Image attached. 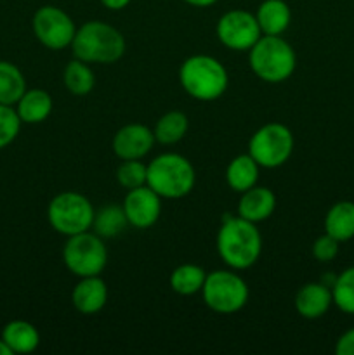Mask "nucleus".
Wrapping results in <instances>:
<instances>
[{"label": "nucleus", "instance_id": "obj_28", "mask_svg": "<svg viewBox=\"0 0 354 355\" xmlns=\"http://www.w3.org/2000/svg\"><path fill=\"white\" fill-rule=\"evenodd\" d=\"M146 179H148V165H144L141 159H124V163L117 168L118 184L127 191L146 186Z\"/></svg>", "mask_w": 354, "mask_h": 355}, {"label": "nucleus", "instance_id": "obj_2", "mask_svg": "<svg viewBox=\"0 0 354 355\" xmlns=\"http://www.w3.org/2000/svg\"><path fill=\"white\" fill-rule=\"evenodd\" d=\"M125 37L104 21H87L76 28L71 42L73 55L89 64H113L124 58Z\"/></svg>", "mask_w": 354, "mask_h": 355}, {"label": "nucleus", "instance_id": "obj_17", "mask_svg": "<svg viewBox=\"0 0 354 355\" xmlns=\"http://www.w3.org/2000/svg\"><path fill=\"white\" fill-rule=\"evenodd\" d=\"M54 107L51 94L44 89H26L16 103V113L23 123L37 125L47 120Z\"/></svg>", "mask_w": 354, "mask_h": 355}, {"label": "nucleus", "instance_id": "obj_11", "mask_svg": "<svg viewBox=\"0 0 354 355\" xmlns=\"http://www.w3.org/2000/svg\"><path fill=\"white\" fill-rule=\"evenodd\" d=\"M219 42L231 51H250L257 40L262 37L255 14L243 9H233L222 14L215 26Z\"/></svg>", "mask_w": 354, "mask_h": 355}, {"label": "nucleus", "instance_id": "obj_19", "mask_svg": "<svg viewBox=\"0 0 354 355\" xmlns=\"http://www.w3.org/2000/svg\"><path fill=\"white\" fill-rule=\"evenodd\" d=\"M0 338L6 342V345L9 347L12 354H31L40 345L38 329L31 322L21 321V319L7 322L3 326Z\"/></svg>", "mask_w": 354, "mask_h": 355}, {"label": "nucleus", "instance_id": "obj_23", "mask_svg": "<svg viewBox=\"0 0 354 355\" xmlns=\"http://www.w3.org/2000/svg\"><path fill=\"white\" fill-rule=\"evenodd\" d=\"M26 92L23 71L10 61H0V104L14 106Z\"/></svg>", "mask_w": 354, "mask_h": 355}, {"label": "nucleus", "instance_id": "obj_14", "mask_svg": "<svg viewBox=\"0 0 354 355\" xmlns=\"http://www.w3.org/2000/svg\"><path fill=\"white\" fill-rule=\"evenodd\" d=\"M73 307L83 315H94L108 304V286L101 276L80 277L71 291Z\"/></svg>", "mask_w": 354, "mask_h": 355}, {"label": "nucleus", "instance_id": "obj_16", "mask_svg": "<svg viewBox=\"0 0 354 355\" xmlns=\"http://www.w3.org/2000/svg\"><path fill=\"white\" fill-rule=\"evenodd\" d=\"M332 290L319 281L307 283L295 295V311L304 319H319L332 307Z\"/></svg>", "mask_w": 354, "mask_h": 355}, {"label": "nucleus", "instance_id": "obj_5", "mask_svg": "<svg viewBox=\"0 0 354 355\" xmlns=\"http://www.w3.org/2000/svg\"><path fill=\"white\" fill-rule=\"evenodd\" d=\"M196 182L194 166L189 159L177 153H163L148 165L146 186L151 187L163 200H179L193 191Z\"/></svg>", "mask_w": 354, "mask_h": 355}, {"label": "nucleus", "instance_id": "obj_8", "mask_svg": "<svg viewBox=\"0 0 354 355\" xmlns=\"http://www.w3.org/2000/svg\"><path fill=\"white\" fill-rule=\"evenodd\" d=\"M62 262L76 277L101 276L108 266V248L96 232H80L69 236L62 248Z\"/></svg>", "mask_w": 354, "mask_h": 355}, {"label": "nucleus", "instance_id": "obj_4", "mask_svg": "<svg viewBox=\"0 0 354 355\" xmlns=\"http://www.w3.org/2000/svg\"><path fill=\"white\" fill-rule=\"evenodd\" d=\"M248 62L257 78L281 83L294 75L297 55L281 35H262L248 51Z\"/></svg>", "mask_w": 354, "mask_h": 355}, {"label": "nucleus", "instance_id": "obj_26", "mask_svg": "<svg viewBox=\"0 0 354 355\" xmlns=\"http://www.w3.org/2000/svg\"><path fill=\"white\" fill-rule=\"evenodd\" d=\"M127 225L128 220L125 217L124 208L118 207V205H108L94 215L92 231L103 239H110L121 234L127 229Z\"/></svg>", "mask_w": 354, "mask_h": 355}, {"label": "nucleus", "instance_id": "obj_34", "mask_svg": "<svg viewBox=\"0 0 354 355\" xmlns=\"http://www.w3.org/2000/svg\"><path fill=\"white\" fill-rule=\"evenodd\" d=\"M0 355H12L10 349L6 345V342H3L2 338H0Z\"/></svg>", "mask_w": 354, "mask_h": 355}, {"label": "nucleus", "instance_id": "obj_7", "mask_svg": "<svg viewBox=\"0 0 354 355\" xmlns=\"http://www.w3.org/2000/svg\"><path fill=\"white\" fill-rule=\"evenodd\" d=\"M248 295L245 279L233 270H212L207 274L201 288L205 305L222 315L242 311L248 302Z\"/></svg>", "mask_w": 354, "mask_h": 355}, {"label": "nucleus", "instance_id": "obj_12", "mask_svg": "<svg viewBox=\"0 0 354 355\" xmlns=\"http://www.w3.org/2000/svg\"><path fill=\"white\" fill-rule=\"evenodd\" d=\"M121 208L128 225L135 229H149L162 215V196H158L149 186L135 187L127 191Z\"/></svg>", "mask_w": 354, "mask_h": 355}, {"label": "nucleus", "instance_id": "obj_30", "mask_svg": "<svg viewBox=\"0 0 354 355\" xmlns=\"http://www.w3.org/2000/svg\"><path fill=\"white\" fill-rule=\"evenodd\" d=\"M339 245L340 241H337L335 238L325 232L312 243V255L318 262H332L339 255Z\"/></svg>", "mask_w": 354, "mask_h": 355}, {"label": "nucleus", "instance_id": "obj_33", "mask_svg": "<svg viewBox=\"0 0 354 355\" xmlns=\"http://www.w3.org/2000/svg\"><path fill=\"white\" fill-rule=\"evenodd\" d=\"M186 3H189V6L193 7H210L214 6V3H217L219 0H184Z\"/></svg>", "mask_w": 354, "mask_h": 355}, {"label": "nucleus", "instance_id": "obj_31", "mask_svg": "<svg viewBox=\"0 0 354 355\" xmlns=\"http://www.w3.org/2000/svg\"><path fill=\"white\" fill-rule=\"evenodd\" d=\"M337 355H354V328L347 329L335 345Z\"/></svg>", "mask_w": 354, "mask_h": 355}, {"label": "nucleus", "instance_id": "obj_20", "mask_svg": "<svg viewBox=\"0 0 354 355\" xmlns=\"http://www.w3.org/2000/svg\"><path fill=\"white\" fill-rule=\"evenodd\" d=\"M259 163L246 153V155H238L229 162L226 168V182L236 193H245L250 187L257 186L259 180Z\"/></svg>", "mask_w": 354, "mask_h": 355}, {"label": "nucleus", "instance_id": "obj_1", "mask_svg": "<svg viewBox=\"0 0 354 355\" xmlns=\"http://www.w3.org/2000/svg\"><path fill=\"white\" fill-rule=\"evenodd\" d=\"M217 252L222 262L233 270L252 267L262 253V236L257 224L238 215H224L217 232Z\"/></svg>", "mask_w": 354, "mask_h": 355}, {"label": "nucleus", "instance_id": "obj_21", "mask_svg": "<svg viewBox=\"0 0 354 355\" xmlns=\"http://www.w3.org/2000/svg\"><path fill=\"white\" fill-rule=\"evenodd\" d=\"M325 232L337 241H349L354 238V203L337 201L325 217Z\"/></svg>", "mask_w": 354, "mask_h": 355}, {"label": "nucleus", "instance_id": "obj_18", "mask_svg": "<svg viewBox=\"0 0 354 355\" xmlns=\"http://www.w3.org/2000/svg\"><path fill=\"white\" fill-rule=\"evenodd\" d=\"M262 35H283L292 23V10L285 0H264L255 10Z\"/></svg>", "mask_w": 354, "mask_h": 355}, {"label": "nucleus", "instance_id": "obj_29", "mask_svg": "<svg viewBox=\"0 0 354 355\" xmlns=\"http://www.w3.org/2000/svg\"><path fill=\"white\" fill-rule=\"evenodd\" d=\"M23 121L17 116L16 110L7 104H0V149L7 148L16 141L17 134L21 130Z\"/></svg>", "mask_w": 354, "mask_h": 355}, {"label": "nucleus", "instance_id": "obj_24", "mask_svg": "<svg viewBox=\"0 0 354 355\" xmlns=\"http://www.w3.org/2000/svg\"><path fill=\"white\" fill-rule=\"evenodd\" d=\"M62 82H65V87L69 90V94L82 97L92 92V89L96 87V75H94L89 62L75 58L66 64L65 73H62Z\"/></svg>", "mask_w": 354, "mask_h": 355}, {"label": "nucleus", "instance_id": "obj_32", "mask_svg": "<svg viewBox=\"0 0 354 355\" xmlns=\"http://www.w3.org/2000/svg\"><path fill=\"white\" fill-rule=\"evenodd\" d=\"M130 2L132 0H101V3H103L106 9H111V10L125 9V7H127Z\"/></svg>", "mask_w": 354, "mask_h": 355}, {"label": "nucleus", "instance_id": "obj_22", "mask_svg": "<svg viewBox=\"0 0 354 355\" xmlns=\"http://www.w3.org/2000/svg\"><path fill=\"white\" fill-rule=\"evenodd\" d=\"M205 277H207V272L203 267L196 266V263H183L172 270L169 283L174 293L189 297V295L201 291Z\"/></svg>", "mask_w": 354, "mask_h": 355}, {"label": "nucleus", "instance_id": "obj_27", "mask_svg": "<svg viewBox=\"0 0 354 355\" xmlns=\"http://www.w3.org/2000/svg\"><path fill=\"white\" fill-rule=\"evenodd\" d=\"M333 304L346 314H354V267L337 276L332 286Z\"/></svg>", "mask_w": 354, "mask_h": 355}, {"label": "nucleus", "instance_id": "obj_10", "mask_svg": "<svg viewBox=\"0 0 354 355\" xmlns=\"http://www.w3.org/2000/svg\"><path fill=\"white\" fill-rule=\"evenodd\" d=\"M31 28L37 40L51 51L71 47L76 33L75 21L71 19V16L56 6H44L37 9L31 19Z\"/></svg>", "mask_w": 354, "mask_h": 355}, {"label": "nucleus", "instance_id": "obj_13", "mask_svg": "<svg viewBox=\"0 0 354 355\" xmlns=\"http://www.w3.org/2000/svg\"><path fill=\"white\" fill-rule=\"evenodd\" d=\"M156 142L155 134L142 123H128L118 128L113 137V151L118 158L142 159Z\"/></svg>", "mask_w": 354, "mask_h": 355}, {"label": "nucleus", "instance_id": "obj_3", "mask_svg": "<svg viewBox=\"0 0 354 355\" xmlns=\"http://www.w3.org/2000/svg\"><path fill=\"white\" fill-rule=\"evenodd\" d=\"M179 82L184 92L196 101L210 103L228 90L229 75L219 59L205 54L187 58L179 68Z\"/></svg>", "mask_w": 354, "mask_h": 355}, {"label": "nucleus", "instance_id": "obj_6", "mask_svg": "<svg viewBox=\"0 0 354 355\" xmlns=\"http://www.w3.org/2000/svg\"><path fill=\"white\" fill-rule=\"evenodd\" d=\"M94 210L89 198L75 191H66L51 200L47 207V220L59 234L75 236L92 229Z\"/></svg>", "mask_w": 354, "mask_h": 355}, {"label": "nucleus", "instance_id": "obj_15", "mask_svg": "<svg viewBox=\"0 0 354 355\" xmlns=\"http://www.w3.org/2000/svg\"><path fill=\"white\" fill-rule=\"evenodd\" d=\"M276 210V196L269 187L253 186L242 193L238 201V217L259 224L267 220Z\"/></svg>", "mask_w": 354, "mask_h": 355}, {"label": "nucleus", "instance_id": "obj_25", "mask_svg": "<svg viewBox=\"0 0 354 355\" xmlns=\"http://www.w3.org/2000/svg\"><path fill=\"white\" fill-rule=\"evenodd\" d=\"M187 128H189V120L183 111H169L158 118L153 134L156 142L170 146L177 144L187 134Z\"/></svg>", "mask_w": 354, "mask_h": 355}, {"label": "nucleus", "instance_id": "obj_9", "mask_svg": "<svg viewBox=\"0 0 354 355\" xmlns=\"http://www.w3.org/2000/svg\"><path fill=\"white\" fill-rule=\"evenodd\" d=\"M294 146L290 128L280 121H271L253 132L248 141V155L260 168H278L290 159Z\"/></svg>", "mask_w": 354, "mask_h": 355}]
</instances>
